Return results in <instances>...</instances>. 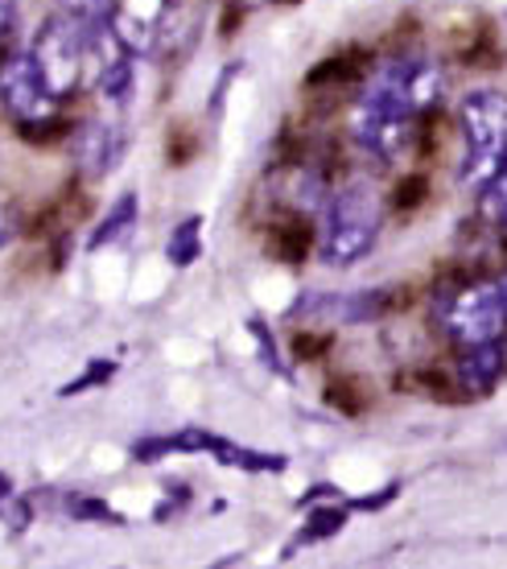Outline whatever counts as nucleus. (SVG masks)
<instances>
[{"instance_id": "nucleus-1", "label": "nucleus", "mask_w": 507, "mask_h": 569, "mask_svg": "<svg viewBox=\"0 0 507 569\" xmlns=\"http://www.w3.org/2000/svg\"><path fill=\"white\" fill-rule=\"evenodd\" d=\"M441 91H446V71L437 58H384L355 96L351 112H347V132L371 157L392 161L409 149L412 120L434 112Z\"/></svg>"}, {"instance_id": "nucleus-2", "label": "nucleus", "mask_w": 507, "mask_h": 569, "mask_svg": "<svg viewBox=\"0 0 507 569\" xmlns=\"http://www.w3.org/2000/svg\"><path fill=\"white\" fill-rule=\"evenodd\" d=\"M384 231V194L376 182L351 178L326 199L322 260L330 269H355L376 252Z\"/></svg>"}, {"instance_id": "nucleus-3", "label": "nucleus", "mask_w": 507, "mask_h": 569, "mask_svg": "<svg viewBox=\"0 0 507 569\" xmlns=\"http://www.w3.org/2000/svg\"><path fill=\"white\" fill-rule=\"evenodd\" d=\"M437 330L454 347H479L507 335V293L499 281H466L437 298Z\"/></svg>"}, {"instance_id": "nucleus-4", "label": "nucleus", "mask_w": 507, "mask_h": 569, "mask_svg": "<svg viewBox=\"0 0 507 569\" xmlns=\"http://www.w3.org/2000/svg\"><path fill=\"white\" fill-rule=\"evenodd\" d=\"M463 124V182L479 190L507 153V91L479 87L458 108Z\"/></svg>"}, {"instance_id": "nucleus-5", "label": "nucleus", "mask_w": 507, "mask_h": 569, "mask_svg": "<svg viewBox=\"0 0 507 569\" xmlns=\"http://www.w3.org/2000/svg\"><path fill=\"white\" fill-rule=\"evenodd\" d=\"M29 54H33V62H38L46 87L54 91L58 100H67V96L79 91L87 62H91V58H87V29L74 26L71 17L50 13L42 21V29L33 33Z\"/></svg>"}, {"instance_id": "nucleus-6", "label": "nucleus", "mask_w": 507, "mask_h": 569, "mask_svg": "<svg viewBox=\"0 0 507 569\" xmlns=\"http://www.w3.org/2000/svg\"><path fill=\"white\" fill-rule=\"evenodd\" d=\"M0 100L13 112L21 132H33L38 124H54L58 116V96L46 87L42 71H38V62H33L29 50L9 54L0 62Z\"/></svg>"}, {"instance_id": "nucleus-7", "label": "nucleus", "mask_w": 507, "mask_h": 569, "mask_svg": "<svg viewBox=\"0 0 507 569\" xmlns=\"http://www.w3.org/2000/svg\"><path fill=\"white\" fill-rule=\"evenodd\" d=\"M294 318L306 322H335V327H367L388 313V293L380 289H355V293H301Z\"/></svg>"}, {"instance_id": "nucleus-8", "label": "nucleus", "mask_w": 507, "mask_h": 569, "mask_svg": "<svg viewBox=\"0 0 507 569\" xmlns=\"http://www.w3.org/2000/svg\"><path fill=\"white\" fill-rule=\"evenodd\" d=\"M125 153H128V132L116 120H87L74 132V157H79V170L87 178H108L125 161Z\"/></svg>"}, {"instance_id": "nucleus-9", "label": "nucleus", "mask_w": 507, "mask_h": 569, "mask_svg": "<svg viewBox=\"0 0 507 569\" xmlns=\"http://www.w3.org/2000/svg\"><path fill=\"white\" fill-rule=\"evenodd\" d=\"M504 371H507V339L463 347V356H458V385H463L470 397L495 392V385L504 380Z\"/></svg>"}, {"instance_id": "nucleus-10", "label": "nucleus", "mask_w": 507, "mask_h": 569, "mask_svg": "<svg viewBox=\"0 0 507 569\" xmlns=\"http://www.w3.org/2000/svg\"><path fill=\"white\" fill-rule=\"evenodd\" d=\"M351 525V508H347V499H338V503H310L306 508V520L297 528V541L289 549H281V561L297 553V545H322V541H335L342 528Z\"/></svg>"}, {"instance_id": "nucleus-11", "label": "nucleus", "mask_w": 507, "mask_h": 569, "mask_svg": "<svg viewBox=\"0 0 507 569\" xmlns=\"http://www.w3.org/2000/svg\"><path fill=\"white\" fill-rule=\"evenodd\" d=\"M96 87H99V100L108 108H128L132 103V91H137V54H116L108 62L96 67Z\"/></svg>"}, {"instance_id": "nucleus-12", "label": "nucleus", "mask_w": 507, "mask_h": 569, "mask_svg": "<svg viewBox=\"0 0 507 569\" xmlns=\"http://www.w3.org/2000/svg\"><path fill=\"white\" fill-rule=\"evenodd\" d=\"M137 219H141V199L132 194V190H125L120 199L108 207V214L96 223V231L87 236V252H103V248H112V243H120L128 236V231L137 228Z\"/></svg>"}, {"instance_id": "nucleus-13", "label": "nucleus", "mask_w": 507, "mask_h": 569, "mask_svg": "<svg viewBox=\"0 0 507 569\" xmlns=\"http://www.w3.org/2000/svg\"><path fill=\"white\" fill-rule=\"evenodd\" d=\"M314 243H318V231H314L306 219H289V223H281V228L272 231L268 257L281 260V264H301V260L314 252Z\"/></svg>"}, {"instance_id": "nucleus-14", "label": "nucleus", "mask_w": 507, "mask_h": 569, "mask_svg": "<svg viewBox=\"0 0 507 569\" xmlns=\"http://www.w3.org/2000/svg\"><path fill=\"white\" fill-rule=\"evenodd\" d=\"M202 257V214H186L178 228L169 231L166 240V260L169 269H190Z\"/></svg>"}, {"instance_id": "nucleus-15", "label": "nucleus", "mask_w": 507, "mask_h": 569, "mask_svg": "<svg viewBox=\"0 0 507 569\" xmlns=\"http://www.w3.org/2000/svg\"><path fill=\"white\" fill-rule=\"evenodd\" d=\"M243 330H248V339H252V347H256V359H260L277 380H294V368L285 363L281 342H277V335H272V327H268L265 318H260V313H248V318H243Z\"/></svg>"}, {"instance_id": "nucleus-16", "label": "nucleus", "mask_w": 507, "mask_h": 569, "mask_svg": "<svg viewBox=\"0 0 507 569\" xmlns=\"http://www.w3.org/2000/svg\"><path fill=\"white\" fill-rule=\"evenodd\" d=\"M359 74H364V58L359 54H330L326 62H318V67L306 74V87H318V91H330V87H351Z\"/></svg>"}, {"instance_id": "nucleus-17", "label": "nucleus", "mask_w": 507, "mask_h": 569, "mask_svg": "<svg viewBox=\"0 0 507 569\" xmlns=\"http://www.w3.org/2000/svg\"><path fill=\"white\" fill-rule=\"evenodd\" d=\"M479 194H483L479 199L483 219L507 231V153H504V161H499V170L479 186Z\"/></svg>"}, {"instance_id": "nucleus-18", "label": "nucleus", "mask_w": 507, "mask_h": 569, "mask_svg": "<svg viewBox=\"0 0 507 569\" xmlns=\"http://www.w3.org/2000/svg\"><path fill=\"white\" fill-rule=\"evenodd\" d=\"M58 13L71 17L74 26L83 29L112 26L116 13H120V0H58Z\"/></svg>"}, {"instance_id": "nucleus-19", "label": "nucleus", "mask_w": 507, "mask_h": 569, "mask_svg": "<svg viewBox=\"0 0 507 569\" xmlns=\"http://www.w3.org/2000/svg\"><path fill=\"white\" fill-rule=\"evenodd\" d=\"M67 512H71V520H83V525H125V516L99 496H71Z\"/></svg>"}, {"instance_id": "nucleus-20", "label": "nucleus", "mask_w": 507, "mask_h": 569, "mask_svg": "<svg viewBox=\"0 0 507 569\" xmlns=\"http://www.w3.org/2000/svg\"><path fill=\"white\" fill-rule=\"evenodd\" d=\"M116 371H120V363H116V359H91V363L83 368V376H74L71 385L58 388V397H79V392H91V388L112 385Z\"/></svg>"}, {"instance_id": "nucleus-21", "label": "nucleus", "mask_w": 507, "mask_h": 569, "mask_svg": "<svg viewBox=\"0 0 507 569\" xmlns=\"http://www.w3.org/2000/svg\"><path fill=\"white\" fill-rule=\"evenodd\" d=\"M335 347V335L330 330H297L294 339H289V351H294V359H301V363H314V359H322L326 351Z\"/></svg>"}, {"instance_id": "nucleus-22", "label": "nucleus", "mask_w": 507, "mask_h": 569, "mask_svg": "<svg viewBox=\"0 0 507 569\" xmlns=\"http://www.w3.org/2000/svg\"><path fill=\"white\" fill-rule=\"evenodd\" d=\"M425 199H429V178H425V173H409V178H400L396 190L388 194L392 211H400V214H409L412 207H421Z\"/></svg>"}, {"instance_id": "nucleus-23", "label": "nucleus", "mask_w": 507, "mask_h": 569, "mask_svg": "<svg viewBox=\"0 0 507 569\" xmlns=\"http://www.w3.org/2000/svg\"><path fill=\"white\" fill-rule=\"evenodd\" d=\"M326 405H335L342 417H359L367 409V397H359L355 385H347V380H330L326 385Z\"/></svg>"}, {"instance_id": "nucleus-24", "label": "nucleus", "mask_w": 507, "mask_h": 569, "mask_svg": "<svg viewBox=\"0 0 507 569\" xmlns=\"http://www.w3.org/2000/svg\"><path fill=\"white\" fill-rule=\"evenodd\" d=\"M400 491H405V483H400V479H392V483L380 487V491H371V496H351V499H347V508H351V512H364V516H376V512H384L388 503H396V499H400Z\"/></svg>"}, {"instance_id": "nucleus-25", "label": "nucleus", "mask_w": 507, "mask_h": 569, "mask_svg": "<svg viewBox=\"0 0 507 569\" xmlns=\"http://www.w3.org/2000/svg\"><path fill=\"white\" fill-rule=\"evenodd\" d=\"M240 79V62H227L223 71H219V79H215V87H211V100H207V116L211 120H219L223 116V108H227V91H231V83Z\"/></svg>"}, {"instance_id": "nucleus-26", "label": "nucleus", "mask_w": 507, "mask_h": 569, "mask_svg": "<svg viewBox=\"0 0 507 569\" xmlns=\"http://www.w3.org/2000/svg\"><path fill=\"white\" fill-rule=\"evenodd\" d=\"M166 503H157V512H153V520H161L166 525L169 516H178V512H186L190 508V487H182V483H166Z\"/></svg>"}, {"instance_id": "nucleus-27", "label": "nucleus", "mask_w": 507, "mask_h": 569, "mask_svg": "<svg viewBox=\"0 0 507 569\" xmlns=\"http://www.w3.org/2000/svg\"><path fill=\"white\" fill-rule=\"evenodd\" d=\"M335 496H338L335 483H314L310 491H306V496L297 499V503H301V508H310V503H318V499H335Z\"/></svg>"}, {"instance_id": "nucleus-28", "label": "nucleus", "mask_w": 507, "mask_h": 569, "mask_svg": "<svg viewBox=\"0 0 507 569\" xmlns=\"http://www.w3.org/2000/svg\"><path fill=\"white\" fill-rule=\"evenodd\" d=\"M17 26V0H0V38Z\"/></svg>"}, {"instance_id": "nucleus-29", "label": "nucleus", "mask_w": 507, "mask_h": 569, "mask_svg": "<svg viewBox=\"0 0 507 569\" xmlns=\"http://www.w3.org/2000/svg\"><path fill=\"white\" fill-rule=\"evenodd\" d=\"M9 240H13V219L0 211V248H4Z\"/></svg>"}, {"instance_id": "nucleus-30", "label": "nucleus", "mask_w": 507, "mask_h": 569, "mask_svg": "<svg viewBox=\"0 0 507 569\" xmlns=\"http://www.w3.org/2000/svg\"><path fill=\"white\" fill-rule=\"evenodd\" d=\"M4 499H13V483H9V475H0V503Z\"/></svg>"}, {"instance_id": "nucleus-31", "label": "nucleus", "mask_w": 507, "mask_h": 569, "mask_svg": "<svg viewBox=\"0 0 507 569\" xmlns=\"http://www.w3.org/2000/svg\"><path fill=\"white\" fill-rule=\"evenodd\" d=\"M161 9H173V0H161Z\"/></svg>"}, {"instance_id": "nucleus-32", "label": "nucleus", "mask_w": 507, "mask_h": 569, "mask_svg": "<svg viewBox=\"0 0 507 569\" xmlns=\"http://www.w3.org/2000/svg\"><path fill=\"white\" fill-rule=\"evenodd\" d=\"M289 4H297V0H289Z\"/></svg>"}]
</instances>
